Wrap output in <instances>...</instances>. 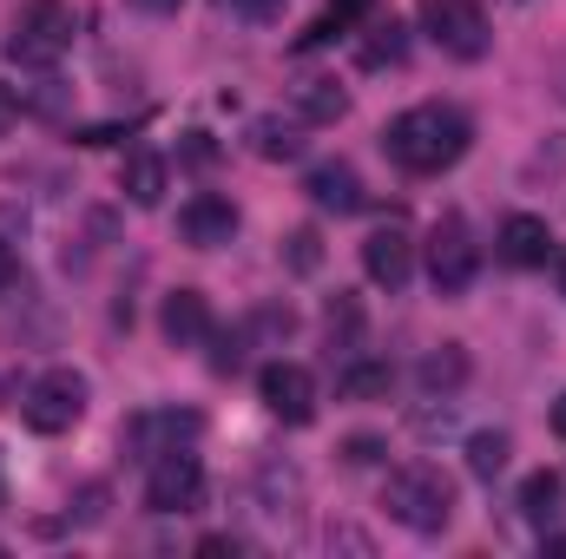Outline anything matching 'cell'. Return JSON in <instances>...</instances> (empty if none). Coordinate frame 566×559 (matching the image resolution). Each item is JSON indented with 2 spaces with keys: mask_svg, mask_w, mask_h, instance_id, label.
Masks as SVG:
<instances>
[{
  "mask_svg": "<svg viewBox=\"0 0 566 559\" xmlns=\"http://www.w3.org/2000/svg\"><path fill=\"white\" fill-rule=\"evenodd\" d=\"M468 139H474V126H468L454 106H409L402 119H389L382 151H389L402 171H422V178H434V171H448V165L468 151Z\"/></svg>",
  "mask_w": 566,
  "mask_h": 559,
  "instance_id": "6da1fadb",
  "label": "cell"
},
{
  "mask_svg": "<svg viewBox=\"0 0 566 559\" xmlns=\"http://www.w3.org/2000/svg\"><path fill=\"white\" fill-rule=\"evenodd\" d=\"M382 507H389V520H402L409 534H441V527L454 520V481H448L441 467H428V461H409V467H396V474L382 481Z\"/></svg>",
  "mask_w": 566,
  "mask_h": 559,
  "instance_id": "7a4b0ae2",
  "label": "cell"
},
{
  "mask_svg": "<svg viewBox=\"0 0 566 559\" xmlns=\"http://www.w3.org/2000/svg\"><path fill=\"white\" fill-rule=\"evenodd\" d=\"M73 33H80V13H73L66 0H27L20 20H13L7 53H13L20 66H60V60L73 53Z\"/></svg>",
  "mask_w": 566,
  "mask_h": 559,
  "instance_id": "3957f363",
  "label": "cell"
},
{
  "mask_svg": "<svg viewBox=\"0 0 566 559\" xmlns=\"http://www.w3.org/2000/svg\"><path fill=\"white\" fill-rule=\"evenodd\" d=\"M13 409L27 415V428H40V434H66L73 421L86 415V376L80 369H46L27 389H13Z\"/></svg>",
  "mask_w": 566,
  "mask_h": 559,
  "instance_id": "277c9868",
  "label": "cell"
},
{
  "mask_svg": "<svg viewBox=\"0 0 566 559\" xmlns=\"http://www.w3.org/2000/svg\"><path fill=\"white\" fill-rule=\"evenodd\" d=\"M474 264H481V251L468 238V218L461 211H441L434 231H428V277H434V289L441 296H461L474 283Z\"/></svg>",
  "mask_w": 566,
  "mask_h": 559,
  "instance_id": "5b68a950",
  "label": "cell"
},
{
  "mask_svg": "<svg viewBox=\"0 0 566 559\" xmlns=\"http://www.w3.org/2000/svg\"><path fill=\"white\" fill-rule=\"evenodd\" d=\"M422 33L448 60H481L488 53V20L474 0H422Z\"/></svg>",
  "mask_w": 566,
  "mask_h": 559,
  "instance_id": "8992f818",
  "label": "cell"
},
{
  "mask_svg": "<svg viewBox=\"0 0 566 559\" xmlns=\"http://www.w3.org/2000/svg\"><path fill=\"white\" fill-rule=\"evenodd\" d=\"M198 500H205V467H198V454H191V447L158 454L151 474H145V507H151V514H191Z\"/></svg>",
  "mask_w": 566,
  "mask_h": 559,
  "instance_id": "52a82bcc",
  "label": "cell"
},
{
  "mask_svg": "<svg viewBox=\"0 0 566 559\" xmlns=\"http://www.w3.org/2000/svg\"><path fill=\"white\" fill-rule=\"evenodd\" d=\"M258 395H264V409L290 428H303V421L316 415V376L303 369V362H271L264 376H258Z\"/></svg>",
  "mask_w": 566,
  "mask_h": 559,
  "instance_id": "ba28073f",
  "label": "cell"
},
{
  "mask_svg": "<svg viewBox=\"0 0 566 559\" xmlns=\"http://www.w3.org/2000/svg\"><path fill=\"white\" fill-rule=\"evenodd\" d=\"M178 231H185V244H191V251H218V244H231V238H238V204H231V198H218V191H198V198L178 211Z\"/></svg>",
  "mask_w": 566,
  "mask_h": 559,
  "instance_id": "9c48e42d",
  "label": "cell"
},
{
  "mask_svg": "<svg viewBox=\"0 0 566 559\" xmlns=\"http://www.w3.org/2000/svg\"><path fill=\"white\" fill-rule=\"evenodd\" d=\"M363 271H369V283H382V289H402L409 271H416V238H409L402 224L369 231V238H363Z\"/></svg>",
  "mask_w": 566,
  "mask_h": 559,
  "instance_id": "30bf717a",
  "label": "cell"
},
{
  "mask_svg": "<svg viewBox=\"0 0 566 559\" xmlns=\"http://www.w3.org/2000/svg\"><path fill=\"white\" fill-rule=\"evenodd\" d=\"M303 191H310V204H316V211H336V218L363 211V178H356V165H343V158H329V165H310Z\"/></svg>",
  "mask_w": 566,
  "mask_h": 559,
  "instance_id": "8fae6325",
  "label": "cell"
},
{
  "mask_svg": "<svg viewBox=\"0 0 566 559\" xmlns=\"http://www.w3.org/2000/svg\"><path fill=\"white\" fill-rule=\"evenodd\" d=\"M158 329H165L171 349H198V342H211V303L198 289H171L165 309H158Z\"/></svg>",
  "mask_w": 566,
  "mask_h": 559,
  "instance_id": "7c38bea8",
  "label": "cell"
},
{
  "mask_svg": "<svg viewBox=\"0 0 566 559\" xmlns=\"http://www.w3.org/2000/svg\"><path fill=\"white\" fill-rule=\"evenodd\" d=\"M514 271H534V264H547L554 257V231H547V218H527V211H514L507 224H501V244H494Z\"/></svg>",
  "mask_w": 566,
  "mask_h": 559,
  "instance_id": "4fadbf2b",
  "label": "cell"
},
{
  "mask_svg": "<svg viewBox=\"0 0 566 559\" xmlns=\"http://www.w3.org/2000/svg\"><path fill=\"white\" fill-rule=\"evenodd\" d=\"M198 434V415H178V409H158V415H139L126 428V441H133V454L145 461H158V454H171V447H185Z\"/></svg>",
  "mask_w": 566,
  "mask_h": 559,
  "instance_id": "5bb4252c",
  "label": "cell"
},
{
  "mask_svg": "<svg viewBox=\"0 0 566 559\" xmlns=\"http://www.w3.org/2000/svg\"><path fill=\"white\" fill-rule=\"evenodd\" d=\"M376 0H329L303 33H296V53H316V46H329V40H349L356 27H363V13H369Z\"/></svg>",
  "mask_w": 566,
  "mask_h": 559,
  "instance_id": "9a60e30c",
  "label": "cell"
},
{
  "mask_svg": "<svg viewBox=\"0 0 566 559\" xmlns=\"http://www.w3.org/2000/svg\"><path fill=\"white\" fill-rule=\"evenodd\" d=\"M290 99H296V113H303L310 126H336V119L349 113V93H343L336 80H316V73H310V80H296V86H290Z\"/></svg>",
  "mask_w": 566,
  "mask_h": 559,
  "instance_id": "2e32d148",
  "label": "cell"
},
{
  "mask_svg": "<svg viewBox=\"0 0 566 559\" xmlns=\"http://www.w3.org/2000/svg\"><path fill=\"white\" fill-rule=\"evenodd\" d=\"M165 178H171V171H165V158H158V151H133L119 184H126V198H133L139 211H151V204L165 198Z\"/></svg>",
  "mask_w": 566,
  "mask_h": 559,
  "instance_id": "e0dca14e",
  "label": "cell"
},
{
  "mask_svg": "<svg viewBox=\"0 0 566 559\" xmlns=\"http://www.w3.org/2000/svg\"><path fill=\"white\" fill-rule=\"evenodd\" d=\"M363 33H369V40H363V53H356V60H363L369 73H376V66H402V53H409L402 20H369Z\"/></svg>",
  "mask_w": 566,
  "mask_h": 559,
  "instance_id": "ac0fdd59",
  "label": "cell"
},
{
  "mask_svg": "<svg viewBox=\"0 0 566 559\" xmlns=\"http://www.w3.org/2000/svg\"><path fill=\"white\" fill-rule=\"evenodd\" d=\"M461 382H468V356H461L454 342H441L434 356H422V389L428 395H454Z\"/></svg>",
  "mask_w": 566,
  "mask_h": 559,
  "instance_id": "d6986e66",
  "label": "cell"
},
{
  "mask_svg": "<svg viewBox=\"0 0 566 559\" xmlns=\"http://www.w3.org/2000/svg\"><path fill=\"white\" fill-rule=\"evenodd\" d=\"M389 362H349L343 376H336V389L349 395V402H376V395H389Z\"/></svg>",
  "mask_w": 566,
  "mask_h": 559,
  "instance_id": "ffe728a7",
  "label": "cell"
},
{
  "mask_svg": "<svg viewBox=\"0 0 566 559\" xmlns=\"http://www.w3.org/2000/svg\"><path fill=\"white\" fill-rule=\"evenodd\" d=\"M323 329H329V349H356V336H363V303L336 289V303H329Z\"/></svg>",
  "mask_w": 566,
  "mask_h": 559,
  "instance_id": "44dd1931",
  "label": "cell"
},
{
  "mask_svg": "<svg viewBox=\"0 0 566 559\" xmlns=\"http://www.w3.org/2000/svg\"><path fill=\"white\" fill-rule=\"evenodd\" d=\"M507 454H514V441H507L501 428H488V434H474V441H468V467H474L481 481H494V474L507 467Z\"/></svg>",
  "mask_w": 566,
  "mask_h": 559,
  "instance_id": "7402d4cb",
  "label": "cell"
},
{
  "mask_svg": "<svg viewBox=\"0 0 566 559\" xmlns=\"http://www.w3.org/2000/svg\"><path fill=\"white\" fill-rule=\"evenodd\" d=\"M554 507H560V474H527V487H521V514L527 520H554Z\"/></svg>",
  "mask_w": 566,
  "mask_h": 559,
  "instance_id": "603a6c76",
  "label": "cell"
},
{
  "mask_svg": "<svg viewBox=\"0 0 566 559\" xmlns=\"http://www.w3.org/2000/svg\"><path fill=\"white\" fill-rule=\"evenodd\" d=\"M251 151H258V158H296L303 139H296L290 126H277V119H258V126H251Z\"/></svg>",
  "mask_w": 566,
  "mask_h": 559,
  "instance_id": "cb8c5ba5",
  "label": "cell"
},
{
  "mask_svg": "<svg viewBox=\"0 0 566 559\" xmlns=\"http://www.w3.org/2000/svg\"><path fill=\"white\" fill-rule=\"evenodd\" d=\"M316 264H323V238H316V231H290V271L310 277Z\"/></svg>",
  "mask_w": 566,
  "mask_h": 559,
  "instance_id": "d4e9b609",
  "label": "cell"
},
{
  "mask_svg": "<svg viewBox=\"0 0 566 559\" xmlns=\"http://www.w3.org/2000/svg\"><path fill=\"white\" fill-rule=\"evenodd\" d=\"M224 7H231V13H244V20H271L283 0H224Z\"/></svg>",
  "mask_w": 566,
  "mask_h": 559,
  "instance_id": "484cf974",
  "label": "cell"
},
{
  "mask_svg": "<svg viewBox=\"0 0 566 559\" xmlns=\"http://www.w3.org/2000/svg\"><path fill=\"white\" fill-rule=\"evenodd\" d=\"M349 461H356V467H369V461H382V441H369V434H356V441H349Z\"/></svg>",
  "mask_w": 566,
  "mask_h": 559,
  "instance_id": "4316f807",
  "label": "cell"
},
{
  "mask_svg": "<svg viewBox=\"0 0 566 559\" xmlns=\"http://www.w3.org/2000/svg\"><path fill=\"white\" fill-rule=\"evenodd\" d=\"M198 553H205V559H224V553H238V540H231V534H205V540H198Z\"/></svg>",
  "mask_w": 566,
  "mask_h": 559,
  "instance_id": "83f0119b",
  "label": "cell"
},
{
  "mask_svg": "<svg viewBox=\"0 0 566 559\" xmlns=\"http://www.w3.org/2000/svg\"><path fill=\"white\" fill-rule=\"evenodd\" d=\"M13 119H20V93H13V86H0V133H7Z\"/></svg>",
  "mask_w": 566,
  "mask_h": 559,
  "instance_id": "f1b7e54d",
  "label": "cell"
},
{
  "mask_svg": "<svg viewBox=\"0 0 566 559\" xmlns=\"http://www.w3.org/2000/svg\"><path fill=\"white\" fill-rule=\"evenodd\" d=\"M133 7H139V13H178L185 0H133Z\"/></svg>",
  "mask_w": 566,
  "mask_h": 559,
  "instance_id": "f546056e",
  "label": "cell"
},
{
  "mask_svg": "<svg viewBox=\"0 0 566 559\" xmlns=\"http://www.w3.org/2000/svg\"><path fill=\"white\" fill-rule=\"evenodd\" d=\"M7 283H13V251L0 244V289H7Z\"/></svg>",
  "mask_w": 566,
  "mask_h": 559,
  "instance_id": "4dcf8cb0",
  "label": "cell"
},
{
  "mask_svg": "<svg viewBox=\"0 0 566 559\" xmlns=\"http://www.w3.org/2000/svg\"><path fill=\"white\" fill-rule=\"evenodd\" d=\"M554 434H566V395L554 402Z\"/></svg>",
  "mask_w": 566,
  "mask_h": 559,
  "instance_id": "1f68e13d",
  "label": "cell"
},
{
  "mask_svg": "<svg viewBox=\"0 0 566 559\" xmlns=\"http://www.w3.org/2000/svg\"><path fill=\"white\" fill-rule=\"evenodd\" d=\"M547 553H566V534H547Z\"/></svg>",
  "mask_w": 566,
  "mask_h": 559,
  "instance_id": "d6a6232c",
  "label": "cell"
},
{
  "mask_svg": "<svg viewBox=\"0 0 566 559\" xmlns=\"http://www.w3.org/2000/svg\"><path fill=\"white\" fill-rule=\"evenodd\" d=\"M560 289H566V264H560Z\"/></svg>",
  "mask_w": 566,
  "mask_h": 559,
  "instance_id": "836d02e7",
  "label": "cell"
},
{
  "mask_svg": "<svg viewBox=\"0 0 566 559\" xmlns=\"http://www.w3.org/2000/svg\"><path fill=\"white\" fill-rule=\"evenodd\" d=\"M0 500H7V481H0Z\"/></svg>",
  "mask_w": 566,
  "mask_h": 559,
  "instance_id": "e575fe53",
  "label": "cell"
}]
</instances>
